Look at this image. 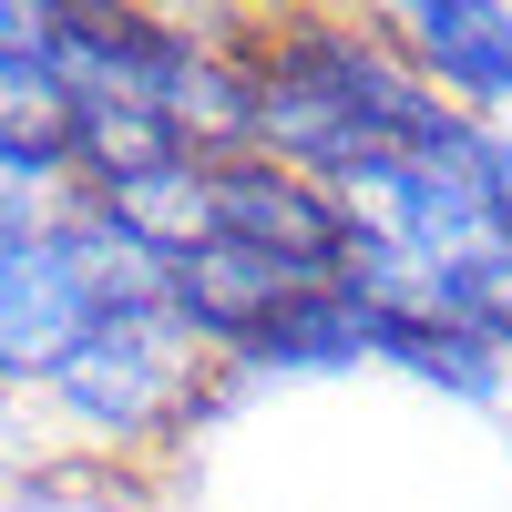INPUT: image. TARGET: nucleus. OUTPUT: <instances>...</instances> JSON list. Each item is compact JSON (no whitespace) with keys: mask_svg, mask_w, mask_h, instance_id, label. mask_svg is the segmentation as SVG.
I'll return each instance as SVG.
<instances>
[{"mask_svg":"<svg viewBox=\"0 0 512 512\" xmlns=\"http://www.w3.org/2000/svg\"><path fill=\"white\" fill-rule=\"evenodd\" d=\"M400 31L431 62L451 113H472V123L512 113V11H492V0H431V11H400Z\"/></svg>","mask_w":512,"mask_h":512,"instance_id":"obj_1","label":"nucleus"}]
</instances>
